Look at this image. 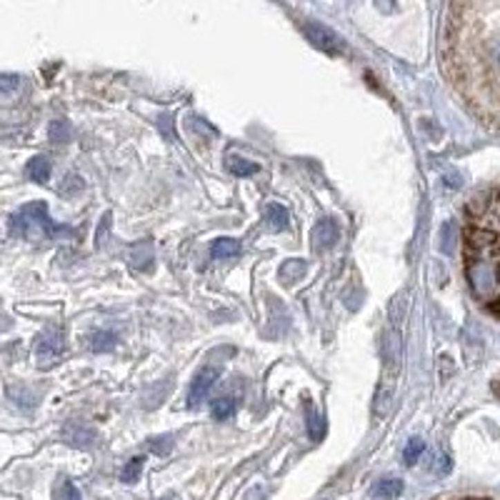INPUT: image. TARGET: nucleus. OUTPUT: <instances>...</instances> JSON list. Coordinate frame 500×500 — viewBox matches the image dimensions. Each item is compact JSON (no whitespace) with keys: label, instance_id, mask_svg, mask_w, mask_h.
I'll list each match as a JSON object with an SVG mask.
<instances>
[{"label":"nucleus","instance_id":"obj_21","mask_svg":"<svg viewBox=\"0 0 500 500\" xmlns=\"http://www.w3.org/2000/svg\"><path fill=\"white\" fill-rule=\"evenodd\" d=\"M423 453H425V441L423 438H410L408 445L403 448V461L408 463V465H415V463L421 461Z\"/></svg>","mask_w":500,"mask_h":500},{"label":"nucleus","instance_id":"obj_14","mask_svg":"<svg viewBox=\"0 0 500 500\" xmlns=\"http://www.w3.org/2000/svg\"><path fill=\"white\" fill-rule=\"evenodd\" d=\"M153 243L148 240L145 243V253H140V245H133V250H131V265L135 270H151L153 268Z\"/></svg>","mask_w":500,"mask_h":500},{"label":"nucleus","instance_id":"obj_23","mask_svg":"<svg viewBox=\"0 0 500 500\" xmlns=\"http://www.w3.org/2000/svg\"><path fill=\"white\" fill-rule=\"evenodd\" d=\"M303 270H305V263H300V260H290V263L280 270V276H283L285 283H293L298 276H303Z\"/></svg>","mask_w":500,"mask_h":500},{"label":"nucleus","instance_id":"obj_12","mask_svg":"<svg viewBox=\"0 0 500 500\" xmlns=\"http://www.w3.org/2000/svg\"><path fill=\"white\" fill-rule=\"evenodd\" d=\"M88 345L95 353H110L115 345H118V336L113 330H95L90 338H88Z\"/></svg>","mask_w":500,"mask_h":500},{"label":"nucleus","instance_id":"obj_15","mask_svg":"<svg viewBox=\"0 0 500 500\" xmlns=\"http://www.w3.org/2000/svg\"><path fill=\"white\" fill-rule=\"evenodd\" d=\"M235 410H238V401L231 398V395H228V398H218L211 405V413L215 421H228V418L235 415Z\"/></svg>","mask_w":500,"mask_h":500},{"label":"nucleus","instance_id":"obj_27","mask_svg":"<svg viewBox=\"0 0 500 500\" xmlns=\"http://www.w3.org/2000/svg\"><path fill=\"white\" fill-rule=\"evenodd\" d=\"M463 183V180H458V175H448V178H445V185H448V188H458V185H461Z\"/></svg>","mask_w":500,"mask_h":500},{"label":"nucleus","instance_id":"obj_3","mask_svg":"<svg viewBox=\"0 0 500 500\" xmlns=\"http://www.w3.org/2000/svg\"><path fill=\"white\" fill-rule=\"evenodd\" d=\"M10 231L15 235H23L28 240H53V238H73L75 233L66 225H58L55 220H50L48 215V205L43 200L23 205L18 213H13L10 218Z\"/></svg>","mask_w":500,"mask_h":500},{"label":"nucleus","instance_id":"obj_19","mask_svg":"<svg viewBox=\"0 0 500 500\" xmlns=\"http://www.w3.org/2000/svg\"><path fill=\"white\" fill-rule=\"evenodd\" d=\"M228 171H231L233 175H238V178H245V175H256L258 165L240 158V155H231V158H228Z\"/></svg>","mask_w":500,"mask_h":500},{"label":"nucleus","instance_id":"obj_6","mask_svg":"<svg viewBox=\"0 0 500 500\" xmlns=\"http://www.w3.org/2000/svg\"><path fill=\"white\" fill-rule=\"evenodd\" d=\"M218 378H220V370L213 368V365H205V368L195 375V381L191 383V390H188V405H191V408H198V405L208 398V393L213 390Z\"/></svg>","mask_w":500,"mask_h":500},{"label":"nucleus","instance_id":"obj_4","mask_svg":"<svg viewBox=\"0 0 500 500\" xmlns=\"http://www.w3.org/2000/svg\"><path fill=\"white\" fill-rule=\"evenodd\" d=\"M303 33H305V38L313 43V46L320 48L323 53H328V55L343 53V38L336 33V30H330L328 26L318 23V20H305V23H303Z\"/></svg>","mask_w":500,"mask_h":500},{"label":"nucleus","instance_id":"obj_24","mask_svg":"<svg viewBox=\"0 0 500 500\" xmlns=\"http://www.w3.org/2000/svg\"><path fill=\"white\" fill-rule=\"evenodd\" d=\"M151 450L155 455H168L173 450V438L171 435H160V438H153L151 441Z\"/></svg>","mask_w":500,"mask_h":500},{"label":"nucleus","instance_id":"obj_9","mask_svg":"<svg viewBox=\"0 0 500 500\" xmlns=\"http://www.w3.org/2000/svg\"><path fill=\"white\" fill-rule=\"evenodd\" d=\"M240 250H243L240 240H235V238H218L211 245V258L213 260H228V258L240 256Z\"/></svg>","mask_w":500,"mask_h":500},{"label":"nucleus","instance_id":"obj_26","mask_svg":"<svg viewBox=\"0 0 500 500\" xmlns=\"http://www.w3.org/2000/svg\"><path fill=\"white\" fill-rule=\"evenodd\" d=\"M433 470L435 473H448V470H450V461H448V455H438V458H435Z\"/></svg>","mask_w":500,"mask_h":500},{"label":"nucleus","instance_id":"obj_7","mask_svg":"<svg viewBox=\"0 0 500 500\" xmlns=\"http://www.w3.org/2000/svg\"><path fill=\"white\" fill-rule=\"evenodd\" d=\"M60 435H63V441L73 448H93L95 441H98L95 428L83 421H68L66 425H63V430H60Z\"/></svg>","mask_w":500,"mask_h":500},{"label":"nucleus","instance_id":"obj_10","mask_svg":"<svg viewBox=\"0 0 500 500\" xmlns=\"http://www.w3.org/2000/svg\"><path fill=\"white\" fill-rule=\"evenodd\" d=\"M403 481L401 478H383L373 485V498L375 500H395L403 493Z\"/></svg>","mask_w":500,"mask_h":500},{"label":"nucleus","instance_id":"obj_2","mask_svg":"<svg viewBox=\"0 0 500 500\" xmlns=\"http://www.w3.org/2000/svg\"><path fill=\"white\" fill-rule=\"evenodd\" d=\"M481 213L465 235V276L473 296L495 313L498 303V193L478 198Z\"/></svg>","mask_w":500,"mask_h":500},{"label":"nucleus","instance_id":"obj_20","mask_svg":"<svg viewBox=\"0 0 500 500\" xmlns=\"http://www.w3.org/2000/svg\"><path fill=\"white\" fill-rule=\"evenodd\" d=\"M53 500H83V495H80V490L75 488V483L68 481V478H60V481L55 483Z\"/></svg>","mask_w":500,"mask_h":500},{"label":"nucleus","instance_id":"obj_22","mask_svg":"<svg viewBox=\"0 0 500 500\" xmlns=\"http://www.w3.org/2000/svg\"><path fill=\"white\" fill-rule=\"evenodd\" d=\"M308 435L313 441L323 438V415L316 408H308Z\"/></svg>","mask_w":500,"mask_h":500},{"label":"nucleus","instance_id":"obj_11","mask_svg":"<svg viewBox=\"0 0 500 500\" xmlns=\"http://www.w3.org/2000/svg\"><path fill=\"white\" fill-rule=\"evenodd\" d=\"M265 220H268L270 231H285L290 215L280 203H268L265 205Z\"/></svg>","mask_w":500,"mask_h":500},{"label":"nucleus","instance_id":"obj_1","mask_svg":"<svg viewBox=\"0 0 500 500\" xmlns=\"http://www.w3.org/2000/svg\"><path fill=\"white\" fill-rule=\"evenodd\" d=\"M500 3H455L443 30V68L470 110L490 128L498 120Z\"/></svg>","mask_w":500,"mask_h":500},{"label":"nucleus","instance_id":"obj_5","mask_svg":"<svg viewBox=\"0 0 500 500\" xmlns=\"http://www.w3.org/2000/svg\"><path fill=\"white\" fill-rule=\"evenodd\" d=\"M66 350V343H63V333L55 328H48L43 336L38 338V345H35V358H38L40 365H53Z\"/></svg>","mask_w":500,"mask_h":500},{"label":"nucleus","instance_id":"obj_28","mask_svg":"<svg viewBox=\"0 0 500 500\" xmlns=\"http://www.w3.org/2000/svg\"><path fill=\"white\" fill-rule=\"evenodd\" d=\"M168 500H175V498H168Z\"/></svg>","mask_w":500,"mask_h":500},{"label":"nucleus","instance_id":"obj_16","mask_svg":"<svg viewBox=\"0 0 500 500\" xmlns=\"http://www.w3.org/2000/svg\"><path fill=\"white\" fill-rule=\"evenodd\" d=\"M143 465H145V458H143V455H135V458H131V461H128L123 468H120V481H123V483H135V481H140Z\"/></svg>","mask_w":500,"mask_h":500},{"label":"nucleus","instance_id":"obj_25","mask_svg":"<svg viewBox=\"0 0 500 500\" xmlns=\"http://www.w3.org/2000/svg\"><path fill=\"white\" fill-rule=\"evenodd\" d=\"M20 86L18 75H0V93H13Z\"/></svg>","mask_w":500,"mask_h":500},{"label":"nucleus","instance_id":"obj_8","mask_svg":"<svg viewBox=\"0 0 500 500\" xmlns=\"http://www.w3.org/2000/svg\"><path fill=\"white\" fill-rule=\"evenodd\" d=\"M338 240H340V225H338V220H333V218H323L320 223L313 228V248H316L318 253L330 250Z\"/></svg>","mask_w":500,"mask_h":500},{"label":"nucleus","instance_id":"obj_18","mask_svg":"<svg viewBox=\"0 0 500 500\" xmlns=\"http://www.w3.org/2000/svg\"><path fill=\"white\" fill-rule=\"evenodd\" d=\"M48 135H50V140H55V143H68V140L73 138L70 120H66V118L53 120V123H50V128H48Z\"/></svg>","mask_w":500,"mask_h":500},{"label":"nucleus","instance_id":"obj_17","mask_svg":"<svg viewBox=\"0 0 500 500\" xmlns=\"http://www.w3.org/2000/svg\"><path fill=\"white\" fill-rule=\"evenodd\" d=\"M455 240H458V225L453 223V220H448V223H443L441 228V240H438V248L443 250V253H453L455 250Z\"/></svg>","mask_w":500,"mask_h":500},{"label":"nucleus","instance_id":"obj_13","mask_svg":"<svg viewBox=\"0 0 500 500\" xmlns=\"http://www.w3.org/2000/svg\"><path fill=\"white\" fill-rule=\"evenodd\" d=\"M28 178L35 180V183H46L50 178V160L43 158V155H35L33 160H28Z\"/></svg>","mask_w":500,"mask_h":500}]
</instances>
